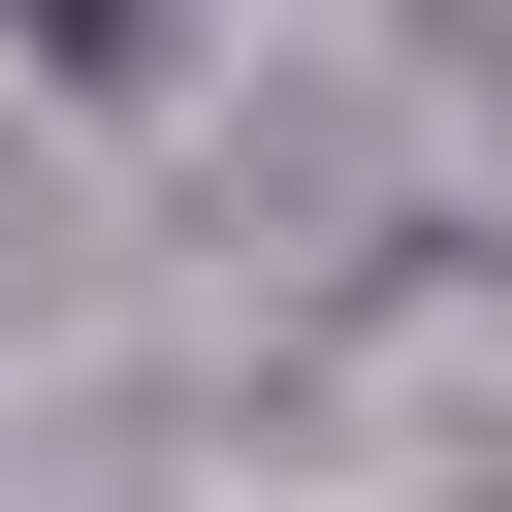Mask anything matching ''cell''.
I'll use <instances>...</instances> for the list:
<instances>
[{
	"instance_id": "cell-1",
	"label": "cell",
	"mask_w": 512,
	"mask_h": 512,
	"mask_svg": "<svg viewBox=\"0 0 512 512\" xmlns=\"http://www.w3.org/2000/svg\"><path fill=\"white\" fill-rule=\"evenodd\" d=\"M32 32H64V64H128V32H160V0H32Z\"/></svg>"
}]
</instances>
